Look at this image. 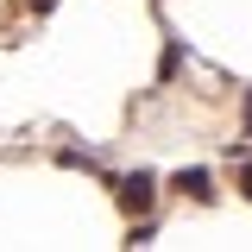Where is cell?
Instances as JSON below:
<instances>
[{"instance_id":"cell-1","label":"cell","mask_w":252,"mask_h":252,"mask_svg":"<svg viewBox=\"0 0 252 252\" xmlns=\"http://www.w3.org/2000/svg\"><path fill=\"white\" fill-rule=\"evenodd\" d=\"M152 202H158V177H152V170H132V177H120V208H126V215H145Z\"/></svg>"},{"instance_id":"cell-2","label":"cell","mask_w":252,"mask_h":252,"mask_svg":"<svg viewBox=\"0 0 252 252\" xmlns=\"http://www.w3.org/2000/svg\"><path fill=\"white\" fill-rule=\"evenodd\" d=\"M170 189H177V195H195V202H208V195H215V177L195 170V164H183V170L170 177Z\"/></svg>"},{"instance_id":"cell-3","label":"cell","mask_w":252,"mask_h":252,"mask_svg":"<svg viewBox=\"0 0 252 252\" xmlns=\"http://www.w3.org/2000/svg\"><path fill=\"white\" fill-rule=\"evenodd\" d=\"M26 6H32V13H51V6H57V0H26Z\"/></svg>"},{"instance_id":"cell-4","label":"cell","mask_w":252,"mask_h":252,"mask_svg":"<svg viewBox=\"0 0 252 252\" xmlns=\"http://www.w3.org/2000/svg\"><path fill=\"white\" fill-rule=\"evenodd\" d=\"M240 189H246V195H252V164H246V170H240Z\"/></svg>"},{"instance_id":"cell-5","label":"cell","mask_w":252,"mask_h":252,"mask_svg":"<svg viewBox=\"0 0 252 252\" xmlns=\"http://www.w3.org/2000/svg\"><path fill=\"white\" fill-rule=\"evenodd\" d=\"M246 126H252V94H246Z\"/></svg>"}]
</instances>
